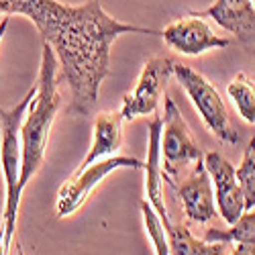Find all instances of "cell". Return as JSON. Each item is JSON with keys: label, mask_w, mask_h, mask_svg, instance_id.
<instances>
[{"label": "cell", "mask_w": 255, "mask_h": 255, "mask_svg": "<svg viewBox=\"0 0 255 255\" xmlns=\"http://www.w3.org/2000/svg\"><path fill=\"white\" fill-rule=\"evenodd\" d=\"M231 255H255V247L253 245H243V243H237V247L233 249Z\"/></svg>", "instance_id": "cell-18"}, {"label": "cell", "mask_w": 255, "mask_h": 255, "mask_svg": "<svg viewBox=\"0 0 255 255\" xmlns=\"http://www.w3.org/2000/svg\"><path fill=\"white\" fill-rule=\"evenodd\" d=\"M37 92V86L29 88V92L23 96V100L16 102L10 111L0 109V163H2L4 182H6V206L2 215V229H4V247L10 251L14 231H16V217L20 206V194L18 192V178H20V165H23V143H20V125H23L25 113Z\"/></svg>", "instance_id": "cell-3"}, {"label": "cell", "mask_w": 255, "mask_h": 255, "mask_svg": "<svg viewBox=\"0 0 255 255\" xmlns=\"http://www.w3.org/2000/svg\"><path fill=\"white\" fill-rule=\"evenodd\" d=\"M0 14H25L39 29L59 59L61 76L70 88L74 117H90L100 98V86L111 74V45L125 33L159 35L161 31L123 23L111 16L100 0L80 6L57 0H0Z\"/></svg>", "instance_id": "cell-1"}, {"label": "cell", "mask_w": 255, "mask_h": 255, "mask_svg": "<svg viewBox=\"0 0 255 255\" xmlns=\"http://www.w3.org/2000/svg\"><path fill=\"white\" fill-rule=\"evenodd\" d=\"M169 253L172 255H227L225 243H210L196 239L186 225H176L165 229Z\"/></svg>", "instance_id": "cell-13"}, {"label": "cell", "mask_w": 255, "mask_h": 255, "mask_svg": "<svg viewBox=\"0 0 255 255\" xmlns=\"http://www.w3.org/2000/svg\"><path fill=\"white\" fill-rule=\"evenodd\" d=\"M141 217H143V225H145L147 235H149V239H151L155 255H172L169 253V243H167L165 229H163L159 217L155 215V210L151 208L149 202H141Z\"/></svg>", "instance_id": "cell-17"}, {"label": "cell", "mask_w": 255, "mask_h": 255, "mask_svg": "<svg viewBox=\"0 0 255 255\" xmlns=\"http://www.w3.org/2000/svg\"><path fill=\"white\" fill-rule=\"evenodd\" d=\"M161 37L167 47L184 55H202L208 49L229 47V39L219 37L206 20L196 14L174 20L161 31Z\"/></svg>", "instance_id": "cell-8"}, {"label": "cell", "mask_w": 255, "mask_h": 255, "mask_svg": "<svg viewBox=\"0 0 255 255\" xmlns=\"http://www.w3.org/2000/svg\"><path fill=\"white\" fill-rule=\"evenodd\" d=\"M8 25H10V16H4L2 20H0V41H2V37H4L6 29H8ZM0 109H2V106H0Z\"/></svg>", "instance_id": "cell-19"}, {"label": "cell", "mask_w": 255, "mask_h": 255, "mask_svg": "<svg viewBox=\"0 0 255 255\" xmlns=\"http://www.w3.org/2000/svg\"><path fill=\"white\" fill-rule=\"evenodd\" d=\"M227 94L237 106L241 119L249 125H255V80L249 74L239 72L229 82Z\"/></svg>", "instance_id": "cell-15"}, {"label": "cell", "mask_w": 255, "mask_h": 255, "mask_svg": "<svg viewBox=\"0 0 255 255\" xmlns=\"http://www.w3.org/2000/svg\"><path fill=\"white\" fill-rule=\"evenodd\" d=\"M235 174L245 198V210H251L255 206V137L249 139L241 165L235 169Z\"/></svg>", "instance_id": "cell-16"}, {"label": "cell", "mask_w": 255, "mask_h": 255, "mask_svg": "<svg viewBox=\"0 0 255 255\" xmlns=\"http://www.w3.org/2000/svg\"><path fill=\"white\" fill-rule=\"evenodd\" d=\"M131 167V169H143L145 163L137 157H125V155H111L90 163L84 169H76L70 176V180L59 188L57 202H55V217L57 219H68L74 212H78L84 204L88 202L94 188L117 169Z\"/></svg>", "instance_id": "cell-5"}, {"label": "cell", "mask_w": 255, "mask_h": 255, "mask_svg": "<svg viewBox=\"0 0 255 255\" xmlns=\"http://www.w3.org/2000/svg\"><path fill=\"white\" fill-rule=\"evenodd\" d=\"M161 123H163L161 127V155H163L161 174H165L167 182L172 184L186 165L202 159V151L196 145V141L192 139L190 127L184 121L180 109L172 98H165Z\"/></svg>", "instance_id": "cell-6"}, {"label": "cell", "mask_w": 255, "mask_h": 255, "mask_svg": "<svg viewBox=\"0 0 255 255\" xmlns=\"http://www.w3.org/2000/svg\"><path fill=\"white\" fill-rule=\"evenodd\" d=\"M10 251H6V247H4V229H2V225H0V255H8Z\"/></svg>", "instance_id": "cell-20"}, {"label": "cell", "mask_w": 255, "mask_h": 255, "mask_svg": "<svg viewBox=\"0 0 255 255\" xmlns=\"http://www.w3.org/2000/svg\"><path fill=\"white\" fill-rule=\"evenodd\" d=\"M178 196L182 200L188 221L208 223L217 217V202H215V194H212L210 176L202 159L194 163L192 172L178 186Z\"/></svg>", "instance_id": "cell-11"}, {"label": "cell", "mask_w": 255, "mask_h": 255, "mask_svg": "<svg viewBox=\"0 0 255 255\" xmlns=\"http://www.w3.org/2000/svg\"><path fill=\"white\" fill-rule=\"evenodd\" d=\"M192 14L210 16L255 55V6L251 0H217L206 10H196Z\"/></svg>", "instance_id": "cell-10"}, {"label": "cell", "mask_w": 255, "mask_h": 255, "mask_svg": "<svg viewBox=\"0 0 255 255\" xmlns=\"http://www.w3.org/2000/svg\"><path fill=\"white\" fill-rule=\"evenodd\" d=\"M204 241L210 243H243L255 247V212L245 210L243 215L231 225V229H208Z\"/></svg>", "instance_id": "cell-14"}, {"label": "cell", "mask_w": 255, "mask_h": 255, "mask_svg": "<svg viewBox=\"0 0 255 255\" xmlns=\"http://www.w3.org/2000/svg\"><path fill=\"white\" fill-rule=\"evenodd\" d=\"M172 76L174 61L169 57H151L149 61H145L133 90L123 96V104L119 111L123 121H135L145 115H153Z\"/></svg>", "instance_id": "cell-7"}, {"label": "cell", "mask_w": 255, "mask_h": 255, "mask_svg": "<svg viewBox=\"0 0 255 255\" xmlns=\"http://www.w3.org/2000/svg\"><path fill=\"white\" fill-rule=\"evenodd\" d=\"M251 2H253V4H255V0H251Z\"/></svg>", "instance_id": "cell-22"}, {"label": "cell", "mask_w": 255, "mask_h": 255, "mask_svg": "<svg viewBox=\"0 0 255 255\" xmlns=\"http://www.w3.org/2000/svg\"><path fill=\"white\" fill-rule=\"evenodd\" d=\"M59 102L61 100L57 92V57L49 43H43L37 92L25 113L23 125H20V143H23V165H20L18 178L20 194L45 161L47 139L55 115L59 111Z\"/></svg>", "instance_id": "cell-2"}, {"label": "cell", "mask_w": 255, "mask_h": 255, "mask_svg": "<svg viewBox=\"0 0 255 255\" xmlns=\"http://www.w3.org/2000/svg\"><path fill=\"white\" fill-rule=\"evenodd\" d=\"M174 74L180 82V86L192 100L194 109L198 111L200 119L206 125V129L215 137H219L223 143L237 145L239 131L233 127L225 100L221 98L219 90L202 74H198L190 66H184V63H174Z\"/></svg>", "instance_id": "cell-4"}, {"label": "cell", "mask_w": 255, "mask_h": 255, "mask_svg": "<svg viewBox=\"0 0 255 255\" xmlns=\"http://www.w3.org/2000/svg\"><path fill=\"white\" fill-rule=\"evenodd\" d=\"M16 255H25V251H23V247H20L18 243H16Z\"/></svg>", "instance_id": "cell-21"}, {"label": "cell", "mask_w": 255, "mask_h": 255, "mask_svg": "<svg viewBox=\"0 0 255 255\" xmlns=\"http://www.w3.org/2000/svg\"><path fill=\"white\" fill-rule=\"evenodd\" d=\"M204 165L210 180L215 182V202L217 212L223 217L225 223L233 225L245 212V198L241 186L237 182L235 167L229 163L219 151H210L204 155Z\"/></svg>", "instance_id": "cell-9"}, {"label": "cell", "mask_w": 255, "mask_h": 255, "mask_svg": "<svg viewBox=\"0 0 255 255\" xmlns=\"http://www.w3.org/2000/svg\"><path fill=\"white\" fill-rule=\"evenodd\" d=\"M123 145V117L121 113H100L94 121L92 145L82 159L78 169L88 167L90 163L115 155Z\"/></svg>", "instance_id": "cell-12"}]
</instances>
